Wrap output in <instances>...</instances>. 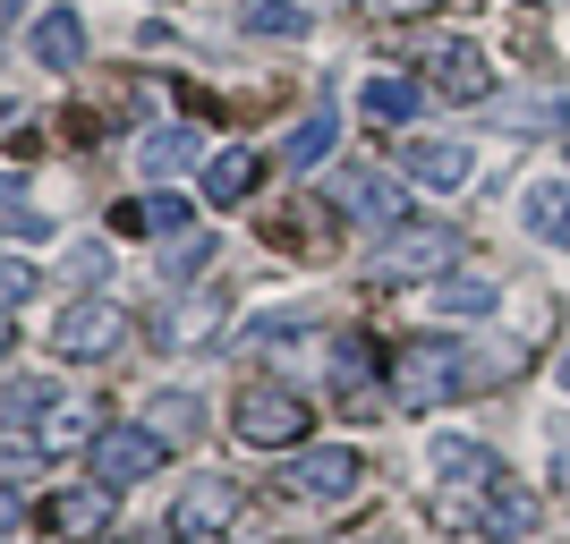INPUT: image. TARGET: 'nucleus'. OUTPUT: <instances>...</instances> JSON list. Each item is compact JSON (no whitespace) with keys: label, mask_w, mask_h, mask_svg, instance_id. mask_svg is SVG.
<instances>
[{"label":"nucleus","mask_w":570,"mask_h":544,"mask_svg":"<svg viewBox=\"0 0 570 544\" xmlns=\"http://www.w3.org/2000/svg\"><path fill=\"white\" fill-rule=\"evenodd\" d=\"M460 392H469V349H460V340L417 332V340L392 349V408H401V417H426V408L460 400Z\"/></svg>","instance_id":"nucleus-1"},{"label":"nucleus","mask_w":570,"mask_h":544,"mask_svg":"<svg viewBox=\"0 0 570 544\" xmlns=\"http://www.w3.org/2000/svg\"><path fill=\"white\" fill-rule=\"evenodd\" d=\"M307 426H315V408L298 400V392H282V383H247V392H238V417H230V434L247 451H298Z\"/></svg>","instance_id":"nucleus-2"},{"label":"nucleus","mask_w":570,"mask_h":544,"mask_svg":"<svg viewBox=\"0 0 570 544\" xmlns=\"http://www.w3.org/2000/svg\"><path fill=\"white\" fill-rule=\"evenodd\" d=\"M333 400L350 408V417H383V408H392L383 349L366 340V332H341V340H333Z\"/></svg>","instance_id":"nucleus-3"},{"label":"nucleus","mask_w":570,"mask_h":544,"mask_svg":"<svg viewBox=\"0 0 570 544\" xmlns=\"http://www.w3.org/2000/svg\"><path fill=\"white\" fill-rule=\"evenodd\" d=\"M452 264H460V230L417 221V230H392L375 247V281H426V273H452Z\"/></svg>","instance_id":"nucleus-4"},{"label":"nucleus","mask_w":570,"mask_h":544,"mask_svg":"<svg viewBox=\"0 0 570 544\" xmlns=\"http://www.w3.org/2000/svg\"><path fill=\"white\" fill-rule=\"evenodd\" d=\"M119 340H128V307H111V298H77V307L51 315V357H111Z\"/></svg>","instance_id":"nucleus-5"},{"label":"nucleus","mask_w":570,"mask_h":544,"mask_svg":"<svg viewBox=\"0 0 570 544\" xmlns=\"http://www.w3.org/2000/svg\"><path fill=\"white\" fill-rule=\"evenodd\" d=\"M163 434L154 426H102L95 434V485H111V494H128V485H145V476L163 468Z\"/></svg>","instance_id":"nucleus-6"},{"label":"nucleus","mask_w":570,"mask_h":544,"mask_svg":"<svg viewBox=\"0 0 570 544\" xmlns=\"http://www.w3.org/2000/svg\"><path fill=\"white\" fill-rule=\"evenodd\" d=\"M282 485H289V494H298V502H350L357 494V485H366V459H357V451H298V459H289V468H282Z\"/></svg>","instance_id":"nucleus-7"},{"label":"nucleus","mask_w":570,"mask_h":544,"mask_svg":"<svg viewBox=\"0 0 570 544\" xmlns=\"http://www.w3.org/2000/svg\"><path fill=\"white\" fill-rule=\"evenodd\" d=\"M230 511H238V485H230V476H196L188 494L170 502V536L205 544V536H222V527H230Z\"/></svg>","instance_id":"nucleus-8"},{"label":"nucleus","mask_w":570,"mask_h":544,"mask_svg":"<svg viewBox=\"0 0 570 544\" xmlns=\"http://www.w3.org/2000/svg\"><path fill=\"white\" fill-rule=\"evenodd\" d=\"M324 205H341L350 221H383V230L409 214V196L392 188L383 170H333V196H324Z\"/></svg>","instance_id":"nucleus-9"},{"label":"nucleus","mask_w":570,"mask_h":544,"mask_svg":"<svg viewBox=\"0 0 570 544\" xmlns=\"http://www.w3.org/2000/svg\"><path fill=\"white\" fill-rule=\"evenodd\" d=\"M401 170H409V179H426V188H469L476 154H469V137H409L401 145Z\"/></svg>","instance_id":"nucleus-10"},{"label":"nucleus","mask_w":570,"mask_h":544,"mask_svg":"<svg viewBox=\"0 0 570 544\" xmlns=\"http://www.w3.org/2000/svg\"><path fill=\"white\" fill-rule=\"evenodd\" d=\"M43 527L60 544H102V527H111V485H69V494H51Z\"/></svg>","instance_id":"nucleus-11"},{"label":"nucleus","mask_w":570,"mask_h":544,"mask_svg":"<svg viewBox=\"0 0 570 544\" xmlns=\"http://www.w3.org/2000/svg\"><path fill=\"white\" fill-rule=\"evenodd\" d=\"M434 86H443L452 102H485V95H494V69H485V51H476V43H443V51H434Z\"/></svg>","instance_id":"nucleus-12"},{"label":"nucleus","mask_w":570,"mask_h":544,"mask_svg":"<svg viewBox=\"0 0 570 544\" xmlns=\"http://www.w3.org/2000/svg\"><path fill=\"white\" fill-rule=\"evenodd\" d=\"M119 238H179L188 230V196H137V205H111Z\"/></svg>","instance_id":"nucleus-13"},{"label":"nucleus","mask_w":570,"mask_h":544,"mask_svg":"<svg viewBox=\"0 0 570 544\" xmlns=\"http://www.w3.org/2000/svg\"><path fill=\"white\" fill-rule=\"evenodd\" d=\"M26 51H35L43 69H77V60H86V26H77V9H43L35 34H26Z\"/></svg>","instance_id":"nucleus-14"},{"label":"nucleus","mask_w":570,"mask_h":544,"mask_svg":"<svg viewBox=\"0 0 570 544\" xmlns=\"http://www.w3.org/2000/svg\"><path fill=\"white\" fill-rule=\"evenodd\" d=\"M520 221H528V238L570 247V179H537V188L520 196Z\"/></svg>","instance_id":"nucleus-15"},{"label":"nucleus","mask_w":570,"mask_h":544,"mask_svg":"<svg viewBox=\"0 0 570 544\" xmlns=\"http://www.w3.org/2000/svg\"><path fill=\"white\" fill-rule=\"evenodd\" d=\"M434 468L452 476V485H494L502 476V459L485 443H460V434H434Z\"/></svg>","instance_id":"nucleus-16"},{"label":"nucleus","mask_w":570,"mask_h":544,"mask_svg":"<svg viewBox=\"0 0 570 544\" xmlns=\"http://www.w3.org/2000/svg\"><path fill=\"white\" fill-rule=\"evenodd\" d=\"M256 179H264V154H247V145H230V154L205 162V196H214V205H238Z\"/></svg>","instance_id":"nucleus-17"},{"label":"nucleus","mask_w":570,"mask_h":544,"mask_svg":"<svg viewBox=\"0 0 570 544\" xmlns=\"http://www.w3.org/2000/svg\"><path fill=\"white\" fill-rule=\"evenodd\" d=\"M145 426L163 434V443H188V434L205 426V400H196V392H154V400H145Z\"/></svg>","instance_id":"nucleus-18"},{"label":"nucleus","mask_w":570,"mask_h":544,"mask_svg":"<svg viewBox=\"0 0 570 544\" xmlns=\"http://www.w3.org/2000/svg\"><path fill=\"white\" fill-rule=\"evenodd\" d=\"M357 102H366V119H375V128H401L426 95H417V77H366V95H357Z\"/></svg>","instance_id":"nucleus-19"},{"label":"nucleus","mask_w":570,"mask_h":544,"mask_svg":"<svg viewBox=\"0 0 570 544\" xmlns=\"http://www.w3.org/2000/svg\"><path fill=\"white\" fill-rule=\"evenodd\" d=\"M95 408H86V400H51L43 408V434H35V443H43V451H77V443H95Z\"/></svg>","instance_id":"nucleus-20"},{"label":"nucleus","mask_w":570,"mask_h":544,"mask_svg":"<svg viewBox=\"0 0 570 544\" xmlns=\"http://www.w3.org/2000/svg\"><path fill=\"white\" fill-rule=\"evenodd\" d=\"M333 137H341V128H333V111H307V119H298V128H289V145H282V162H289V170H307V162H324V154H333Z\"/></svg>","instance_id":"nucleus-21"},{"label":"nucleus","mask_w":570,"mask_h":544,"mask_svg":"<svg viewBox=\"0 0 570 544\" xmlns=\"http://www.w3.org/2000/svg\"><path fill=\"white\" fill-rule=\"evenodd\" d=\"M238 26H247V34H307V9H298V0H247Z\"/></svg>","instance_id":"nucleus-22"},{"label":"nucleus","mask_w":570,"mask_h":544,"mask_svg":"<svg viewBox=\"0 0 570 544\" xmlns=\"http://www.w3.org/2000/svg\"><path fill=\"white\" fill-rule=\"evenodd\" d=\"M214 324H222V307H214V298H196V307H179V315H170V349H214Z\"/></svg>","instance_id":"nucleus-23"},{"label":"nucleus","mask_w":570,"mask_h":544,"mask_svg":"<svg viewBox=\"0 0 570 544\" xmlns=\"http://www.w3.org/2000/svg\"><path fill=\"white\" fill-rule=\"evenodd\" d=\"M188 162H196L188 128H154V137H145V170H154V179H170V170H188Z\"/></svg>","instance_id":"nucleus-24"},{"label":"nucleus","mask_w":570,"mask_h":544,"mask_svg":"<svg viewBox=\"0 0 570 544\" xmlns=\"http://www.w3.org/2000/svg\"><path fill=\"white\" fill-rule=\"evenodd\" d=\"M434 307H443V315H485V307H494V281H476V273H469V281H443V289H434Z\"/></svg>","instance_id":"nucleus-25"},{"label":"nucleus","mask_w":570,"mask_h":544,"mask_svg":"<svg viewBox=\"0 0 570 544\" xmlns=\"http://www.w3.org/2000/svg\"><path fill=\"white\" fill-rule=\"evenodd\" d=\"M205 264H214V238H179V247L163 256V273H170V281H196Z\"/></svg>","instance_id":"nucleus-26"},{"label":"nucleus","mask_w":570,"mask_h":544,"mask_svg":"<svg viewBox=\"0 0 570 544\" xmlns=\"http://www.w3.org/2000/svg\"><path fill=\"white\" fill-rule=\"evenodd\" d=\"M26 289H35V264H18V256H0V307H18Z\"/></svg>","instance_id":"nucleus-27"},{"label":"nucleus","mask_w":570,"mask_h":544,"mask_svg":"<svg viewBox=\"0 0 570 544\" xmlns=\"http://www.w3.org/2000/svg\"><path fill=\"white\" fill-rule=\"evenodd\" d=\"M0 536H18V494H0Z\"/></svg>","instance_id":"nucleus-28"},{"label":"nucleus","mask_w":570,"mask_h":544,"mask_svg":"<svg viewBox=\"0 0 570 544\" xmlns=\"http://www.w3.org/2000/svg\"><path fill=\"white\" fill-rule=\"evenodd\" d=\"M9 349H18V332H9V307H0V357H9Z\"/></svg>","instance_id":"nucleus-29"},{"label":"nucleus","mask_w":570,"mask_h":544,"mask_svg":"<svg viewBox=\"0 0 570 544\" xmlns=\"http://www.w3.org/2000/svg\"><path fill=\"white\" fill-rule=\"evenodd\" d=\"M366 9H434V0H366Z\"/></svg>","instance_id":"nucleus-30"},{"label":"nucleus","mask_w":570,"mask_h":544,"mask_svg":"<svg viewBox=\"0 0 570 544\" xmlns=\"http://www.w3.org/2000/svg\"><path fill=\"white\" fill-rule=\"evenodd\" d=\"M553 375H562V392H570V349H562V366H553Z\"/></svg>","instance_id":"nucleus-31"},{"label":"nucleus","mask_w":570,"mask_h":544,"mask_svg":"<svg viewBox=\"0 0 570 544\" xmlns=\"http://www.w3.org/2000/svg\"><path fill=\"white\" fill-rule=\"evenodd\" d=\"M562 485H570V459H562Z\"/></svg>","instance_id":"nucleus-32"},{"label":"nucleus","mask_w":570,"mask_h":544,"mask_svg":"<svg viewBox=\"0 0 570 544\" xmlns=\"http://www.w3.org/2000/svg\"><path fill=\"white\" fill-rule=\"evenodd\" d=\"M366 544H392V536H366Z\"/></svg>","instance_id":"nucleus-33"}]
</instances>
